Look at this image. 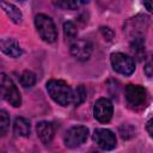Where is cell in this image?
Masks as SVG:
<instances>
[{"instance_id": "cell-23", "label": "cell", "mask_w": 153, "mask_h": 153, "mask_svg": "<svg viewBox=\"0 0 153 153\" xmlns=\"http://www.w3.org/2000/svg\"><path fill=\"white\" fill-rule=\"evenodd\" d=\"M146 128H147V131H148V134L152 136V135H153V130H152V120H149V121L147 122V126H146Z\"/></svg>"}, {"instance_id": "cell-5", "label": "cell", "mask_w": 153, "mask_h": 153, "mask_svg": "<svg viewBox=\"0 0 153 153\" xmlns=\"http://www.w3.org/2000/svg\"><path fill=\"white\" fill-rule=\"evenodd\" d=\"M111 65L117 73L123 75H130L135 71L134 60L122 53H115L111 55Z\"/></svg>"}, {"instance_id": "cell-13", "label": "cell", "mask_w": 153, "mask_h": 153, "mask_svg": "<svg viewBox=\"0 0 153 153\" xmlns=\"http://www.w3.org/2000/svg\"><path fill=\"white\" fill-rule=\"evenodd\" d=\"M130 50L136 57L141 60L145 55V38L142 36H134L130 42Z\"/></svg>"}, {"instance_id": "cell-18", "label": "cell", "mask_w": 153, "mask_h": 153, "mask_svg": "<svg viewBox=\"0 0 153 153\" xmlns=\"http://www.w3.org/2000/svg\"><path fill=\"white\" fill-rule=\"evenodd\" d=\"M63 33L67 38L72 39V38H75L76 37V33H78V27L76 25L73 23V22H66L63 24Z\"/></svg>"}, {"instance_id": "cell-11", "label": "cell", "mask_w": 153, "mask_h": 153, "mask_svg": "<svg viewBox=\"0 0 153 153\" xmlns=\"http://www.w3.org/2000/svg\"><path fill=\"white\" fill-rule=\"evenodd\" d=\"M0 50L11 57H19L23 54V50L19 43L13 38H1L0 39Z\"/></svg>"}, {"instance_id": "cell-19", "label": "cell", "mask_w": 153, "mask_h": 153, "mask_svg": "<svg viewBox=\"0 0 153 153\" xmlns=\"http://www.w3.org/2000/svg\"><path fill=\"white\" fill-rule=\"evenodd\" d=\"M134 131H135V129L131 126H129V124H123V126L120 127V133H121V135H122L123 139L131 137L134 135Z\"/></svg>"}, {"instance_id": "cell-21", "label": "cell", "mask_w": 153, "mask_h": 153, "mask_svg": "<svg viewBox=\"0 0 153 153\" xmlns=\"http://www.w3.org/2000/svg\"><path fill=\"white\" fill-rule=\"evenodd\" d=\"M100 31H102V33H103V36L105 37L106 41H111V39L114 38V36H115L114 31H112L109 26H103V27L100 29Z\"/></svg>"}, {"instance_id": "cell-8", "label": "cell", "mask_w": 153, "mask_h": 153, "mask_svg": "<svg viewBox=\"0 0 153 153\" xmlns=\"http://www.w3.org/2000/svg\"><path fill=\"white\" fill-rule=\"evenodd\" d=\"M147 92L143 87L137 85H128L126 87V99L129 105L137 108L145 104Z\"/></svg>"}, {"instance_id": "cell-6", "label": "cell", "mask_w": 153, "mask_h": 153, "mask_svg": "<svg viewBox=\"0 0 153 153\" xmlns=\"http://www.w3.org/2000/svg\"><path fill=\"white\" fill-rule=\"evenodd\" d=\"M112 112H114L112 103L108 98H99L94 103L93 114H94L96 120H98L99 122L102 123L109 122L112 117Z\"/></svg>"}, {"instance_id": "cell-16", "label": "cell", "mask_w": 153, "mask_h": 153, "mask_svg": "<svg viewBox=\"0 0 153 153\" xmlns=\"http://www.w3.org/2000/svg\"><path fill=\"white\" fill-rule=\"evenodd\" d=\"M20 84L25 88H30L36 84V75L31 71H25L20 76Z\"/></svg>"}, {"instance_id": "cell-7", "label": "cell", "mask_w": 153, "mask_h": 153, "mask_svg": "<svg viewBox=\"0 0 153 153\" xmlns=\"http://www.w3.org/2000/svg\"><path fill=\"white\" fill-rule=\"evenodd\" d=\"M93 140L102 149L105 151H110L116 147V136L109 129H96L93 133Z\"/></svg>"}, {"instance_id": "cell-22", "label": "cell", "mask_w": 153, "mask_h": 153, "mask_svg": "<svg viewBox=\"0 0 153 153\" xmlns=\"http://www.w3.org/2000/svg\"><path fill=\"white\" fill-rule=\"evenodd\" d=\"M145 73H146V75L148 78L152 76V63L151 62H147L146 63V66H145Z\"/></svg>"}, {"instance_id": "cell-14", "label": "cell", "mask_w": 153, "mask_h": 153, "mask_svg": "<svg viewBox=\"0 0 153 153\" xmlns=\"http://www.w3.org/2000/svg\"><path fill=\"white\" fill-rule=\"evenodd\" d=\"M14 133L18 136H29L30 135V123L23 118V117H17L14 121V126H13Z\"/></svg>"}, {"instance_id": "cell-2", "label": "cell", "mask_w": 153, "mask_h": 153, "mask_svg": "<svg viewBox=\"0 0 153 153\" xmlns=\"http://www.w3.org/2000/svg\"><path fill=\"white\" fill-rule=\"evenodd\" d=\"M0 98L14 108L20 106L22 104V97L17 86L5 73H0Z\"/></svg>"}, {"instance_id": "cell-1", "label": "cell", "mask_w": 153, "mask_h": 153, "mask_svg": "<svg viewBox=\"0 0 153 153\" xmlns=\"http://www.w3.org/2000/svg\"><path fill=\"white\" fill-rule=\"evenodd\" d=\"M47 91L49 96L62 106H67L69 103H72L73 91L63 80H49L47 82Z\"/></svg>"}, {"instance_id": "cell-20", "label": "cell", "mask_w": 153, "mask_h": 153, "mask_svg": "<svg viewBox=\"0 0 153 153\" xmlns=\"http://www.w3.org/2000/svg\"><path fill=\"white\" fill-rule=\"evenodd\" d=\"M81 4H84V2L82 1H60V2H56L57 6L63 7V8H68V10H75Z\"/></svg>"}, {"instance_id": "cell-4", "label": "cell", "mask_w": 153, "mask_h": 153, "mask_svg": "<svg viewBox=\"0 0 153 153\" xmlns=\"http://www.w3.org/2000/svg\"><path fill=\"white\" fill-rule=\"evenodd\" d=\"M88 136V129L84 126H76L69 128L65 134V145L69 148H76L81 146Z\"/></svg>"}, {"instance_id": "cell-12", "label": "cell", "mask_w": 153, "mask_h": 153, "mask_svg": "<svg viewBox=\"0 0 153 153\" xmlns=\"http://www.w3.org/2000/svg\"><path fill=\"white\" fill-rule=\"evenodd\" d=\"M0 6H1V8L4 10V12L8 16V18H10L13 23H16V24L22 23L23 14H22L20 10H19L17 6H14V5L11 4V2H6V1H0Z\"/></svg>"}, {"instance_id": "cell-17", "label": "cell", "mask_w": 153, "mask_h": 153, "mask_svg": "<svg viewBox=\"0 0 153 153\" xmlns=\"http://www.w3.org/2000/svg\"><path fill=\"white\" fill-rule=\"evenodd\" d=\"M10 115L5 110H0V136L7 134L10 129Z\"/></svg>"}, {"instance_id": "cell-15", "label": "cell", "mask_w": 153, "mask_h": 153, "mask_svg": "<svg viewBox=\"0 0 153 153\" xmlns=\"http://www.w3.org/2000/svg\"><path fill=\"white\" fill-rule=\"evenodd\" d=\"M86 99V88L82 86V85H79L76 86V88L74 90L73 92V96H72V103L78 106L80 105L81 103H84Z\"/></svg>"}, {"instance_id": "cell-10", "label": "cell", "mask_w": 153, "mask_h": 153, "mask_svg": "<svg viewBox=\"0 0 153 153\" xmlns=\"http://www.w3.org/2000/svg\"><path fill=\"white\" fill-rule=\"evenodd\" d=\"M55 129H56L55 124L51 122H47V121L38 122L36 126L37 135L43 143H49L53 140L54 134H55Z\"/></svg>"}, {"instance_id": "cell-9", "label": "cell", "mask_w": 153, "mask_h": 153, "mask_svg": "<svg viewBox=\"0 0 153 153\" xmlns=\"http://www.w3.org/2000/svg\"><path fill=\"white\" fill-rule=\"evenodd\" d=\"M71 54L80 61H86L92 54V44L85 39H76L71 45Z\"/></svg>"}, {"instance_id": "cell-3", "label": "cell", "mask_w": 153, "mask_h": 153, "mask_svg": "<svg viewBox=\"0 0 153 153\" xmlns=\"http://www.w3.org/2000/svg\"><path fill=\"white\" fill-rule=\"evenodd\" d=\"M35 25L37 27V31L41 36V38L48 43H53L57 38V31L56 26L53 22V19L45 14H37L35 18Z\"/></svg>"}, {"instance_id": "cell-24", "label": "cell", "mask_w": 153, "mask_h": 153, "mask_svg": "<svg viewBox=\"0 0 153 153\" xmlns=\"http://www.w3.org/2000/svg\"><path fill=\"white\" fill-rule=\"evenodd\" d=\"M143 6H146V7H147V10H148L149 12H152V6H151V2H143Z\"/></svg>"}, {"instance_id": "cell-25", "label": "cell", "mask_w": 153, "mask_h": 153, "mask_svg": "<svg viewBox=\"0 0 153 153\" xmlns=\"http://www.w3.org/2000/svg\"><path fill=\"white\" fill-rule=\"evenodd\" d=\"M90 153H98V152H94V151H92V152H90Z\"/></svg>"}]
</instances>
